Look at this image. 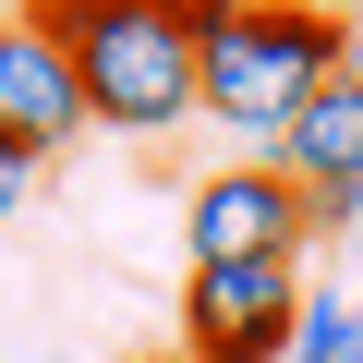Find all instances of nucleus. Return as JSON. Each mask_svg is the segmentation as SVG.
<instances>
[{
	"label": "nucleus",
	"instance_id": "nucleus-7",
	"mask_svg": "<svg viewBox=\"0 0 363 363\" xmlns=\"http://www.w3.org/2000/svg\"><path fill=\"white\" fill-rule=\"evenodd\" d=\"M279 363H363V303H351V291H303Z\"/></svg>",
	"mask_w": 363,
	"mask_h": 363
},
{
	"label": "nucleus",
	"instance_id": "nucleus-9",
	"mask_svg": "<svg viewBox=\"0 0 363 363\" xmlns=\"http://www.w3.org/2000/svg\"><path fill=\"white\" fill-rule=\"evenodd\" d=\"M133 363H182V351H133Z\"/></svg>",
	"mask_w": 363,
	"mask_h": 363
},
{
	"label": "nucleus",
	"instance_id": "nucleus-8",
	"mask_svg": "<svg viewBox=\"0 0 363 363\" xmlns=\"http://www.w3.org/2000/svg\"><path fill=\"white\" fill-rule=\"evenodd\" d=\"M25 194H37V157H25V145H0V218H13Z\"/></svg>",
	"mask_w": 363,
	"mask_h": 363
},
{
	"label": "nucleus",
	"instance_id": "nucleus-3",
	"mask_svg": "<svg viewBox=\"0 0 363 363\" xmlns=\"http://www.w3.org/2000/svg\"><path fill=\"white\" fill-rule=\"evenodd\" d=\"M182 230H194V267H303L315 206L267 157H242V169H206L194 194H182Z\"/></svg>",
	"mask_w": 363,
	"mask_h": 363
},
{
	"label": "nucleus",
	"instance_id": "nucleus-4",
	"mask_svg": "<svg viewBox=\"0 0 363 363\" xmlns=\"http://www.w3.org/2000/svg\"><path fill=\"white\" fill-rule=\"evenodd\" d=\"M303 315V267H194L182 291V363H279Z\"/></svg>",
	"mask_w": 363,
	"mask_h": 363
},
{
	"label": "nucleus",
	"instance_id": "nucleus-2",
	"mask_svg": "<svg viewBox=\"0 0 363 363\" xmlns=\"http://www.w3.org/2000/svg\"><path fill=\"white\" fill-rule=\"evenodd\" d=\"M37 25L61 37L85 121L145 133V145L194 121V25H182V0H37Z\"/></svg>",
	"mask_w": 363,
	"mask_h": 363
},
{
	"label": "nucleus",
	"instance_id": "nucleus-1",
	"mask_svg": "<svg viewBox=\"0 0 363 363\" xmlns=\"http://www.w3.org/2000/svg\"><path fill=\"white\" fill-rule=\"evenodd\" d=\"M182 25H194V109L230 121L255 157L315 85L351 73V25L315 0H182Z\"/></svg>",
	"mask_w": 363,
	"mask_h": 363
},
{
	"label": "nucleus",
	"instance_id": "nucleus-6",
	"mask_svg": "<svg viewBox=\"0 0 363 363\" xmlns=\"http://www.w3.org/2000/svg\"><path fill=\"white\" fill-rule=\"evenodd\" d=\"M73 133H85V85H73L61 37H49L37 13H0V145L49 157V145H73Z\"/></svg>",
	"mask_w": 363,
	"mask_h": 363
},
{
	"label": "nucleus",
	"instance_id": "nucleus-5",
	"mask_svg": "<svg viewBox=\"0 0 363 363\" xmlns=\"http://www.w3.org/2000/svg\"><path fill=\"white\" fill-rule=\"evenodd\" d=\"M267 169H279L291 194L315 206V230H351V218H363V73L315 85V97H303V109L279 121Z\"/></svg>",
	"mask_w": 363,
	"mask_h": 363
},
{
	"label": "nucleus",
	"instance_id": "nucleus-10",
	"mask_svg": "<svg viewBox=\"0 0 363 363\" xmlns=\"http://www.w3.org/2000/svg\"><path fill=\"white\" fill-rule=\"evenodd\" d=\"M0 13H37V0H0Z\"/></svg>",
	"mask_w": 363,
	"mask_h": 363
}]
</instances>
